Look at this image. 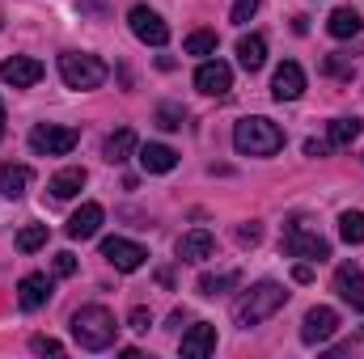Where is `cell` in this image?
Listing matches in <instances>:
<instances>
[{"label":"cell","instance_id":"5","mask_svg":"<svg viewBox=\"0 0 364 359\" xmlns=\"http://www.w3.org/2000/svg\"><path fill=\"white\" fill-rule=\"evenodd\" d=\"M284 250H288L292 258H305V263H326V258H331V245H326L318 233H309L305 220H292V224L284 228Z\"/></svg>","mask_w":364,"mask_h":359},{"label":"cell","instance_id":"33","mask_svg":"<svg viewBox=\"0 0 364 359\" xmlns=\"http://www.w3.org/2000/svg\"><path fill=\"white\" fill-rule=\"evenodd\" d=\"M237 241H242V245H259V241H263V228H259V224H242V228H237Z\"/></svg>","mask_w":364,"mask_h":359},{"label":"cell","instance_id":"22","mask_svg":"<svg viewBox=\"0 0 364 359\" xmlns=\"http://www.w3.org/2000/svg\"><path fill=\"white\" fill-rule=\"evenodd\" d=\"M26 186H30V170L26 165H0V194L4 199H21L26 194Z\"/></svg>","mask_w":364,"mask_h":359},{"label":"cell","instance_id":"26","mask_svg":"<svg viewBox=\"0 0 364 359\" xmlns=\"http://www.w3.org/2000/svg\"><path fill=\"white\" fill-rule=\"evenodd\" d=\"M339 237L348 245H364V211H343L339 216Z\"/></svg>","mask_w":364,"mask_h":359},{"label":"cell","instance_id":"14","mask_svg":"<svg viewBox=\"0 0 364 359\" xmlns=\"http://www.w3.org/2000/svg\"><path fill=\"white\" fill-rule=\"evenodd\" d=\"M102 220H106L102 203H81V207L73 211V220H68V237H73V241H90V237H97Z\"/></svg>","mask_w":364,"mask_h":359},{"label":"cell","instance_id":"30","mask_svg":"<svg viewBox=\"0 0 364 359\" xmlns=\"http://www.w3.org/2000/svg\"><path fill=\"white\" fill-rule=\"evenodd\" d=\"M30 351H34V355H64V343H55V338H47V334H34V338H30Z\"/></svg>","mask_w":364,"mask_h":359},{"label":"cell","instance_id":"1","mask_svg":"<svg viewBox=\"0 0 364 359\" xmlns=\"http://www.w3.org/2000/svg\"><path fill=\"white\" fill-rule=\"evenodd\" d=\"M114 334H119V326H114V313L110 309L85 304V309L73 313V338H77L81 351H106L114 343Z\"/></svg>","mask_w":364,"mask_h":359},{"label":"cell","instance_id":"19","mask_svg":"<svg viewBox=\"0 0 364 359\" xmlns=\"http://www.w3.org/2000/svg\"><path fill=\"white\" fill-rule=\"evenodd\" d=\"M237 64H242L246 72H259V68L267 64V43H263L259 34H242V38H237Z\"/></svg>","mask_w":364,"mask_h":359},{"label":"cell","instance_id":"36","mask_svg":"<svg viewBox=\"0 0 364 359\" xmlns=\"http://www.w3.org/2000/svg\"><path fill=\"white\" fill-rule=\"evenodd\" d=\"M331 153V140H305V157H326Z\"/></svg>","mask_w":364,"mask_h":359},{"label":"cell","instance_id":"25","mask_svg":"<svg viewBox=\"0 0 364 359\" xmlns=\"http://www.w3.org/2000/svg\"><path fill=\"white\" fill-rule=\"evenodd\" d=\"M237 283H242V275H237V270L203 275V279H199V296H220V292H229V287H237Z\"/></svg>","mask_w":364,"mask_h":359},{"label":"cell","instance_id":"7","mask_svg":"<svg viewBox=\"0 0 364 359\" xmlns=\"http://www.w3.org/2000/svg\"><path fill=\"white\" fill-rule=\"evenodd\" d=\"M127 26H132V34H136L140 43H149V47H166V43H170V26H166L161 13H153L149 4H136V9L127 13Z\"/></svg>","mask_w":364,"mask_h":359},{"label":"cell","instance_id":"2","mask_svg":"<svg viewBox=\"0 0 364 359\" xmlns=\"http://www.w3.org/2000/svg\"><path fill=\"white\" fill-rule=\"evenodd\" d=\"M233 148H237L242 157H275V153L284 148V131L275 127L272 118H263V114L242 118V123L233 127Z\"/></svg>","mask_w":364,"mask_h":359},{"label":"cell","instance_id":"21","mask_svg":"<svg viewBox=\"0 0 364 359\" xmlns=\"http://www.w3.org/2000/svg\"><path fill=\"white\" fill-rule=\"evenodd\" d=\"M85 182H90V174H85L81 165H68V170H60V174L51 178V194H55V199H73V194H81Z\"/></svg>","mask_w":364,"mask_h":359},{"label":"cell","instance_id":"32","mask_svg":"<svg viewBox=\"0 0 364 359\" xmlns=\"http://www.w3.org/2000/svg\"><path fill=\"white\" fill-rule=\"evenodd\" d=\"M326 72H331V77H352V64H348L343 55H326Z\"/></svg>","mask_w":364,"mask_h":359},{"label":"cell","instance_id":"8","mask_svg":"<svg viewBox=\"0 0 364 359\" xmlns=\"http://www.w3.org/2000/svg\"><path fill=\"white\" fill-rule=\"evenodd\" d=\"M102 258L114 270H140L149 263V250L136 245V241H127V237H106L102 241Z\"/></svg>","mask_w":364,"mask_h":359},{"label":"cell","instance_id":"37","mask_svg":"<svg viewBox=\"0 0 364 359\" xmlns=\"http://www.w3.org/2000/svg\"><path fill=\"white\" fill-rule=\"evenodd\" d=\"M292 279H296V283H309V279H314V267H309V263H296V267H292Z\"/></svg>","mask_w":364,"mask_h":359},{"label":"cell","instance_id":"35","mask_svg":"<svg viewBox=\"0 0 364 359\" xmlns=\"http://www.w3.org/2000/svg\"><path fill=\"white\" fill-rule=\"evenodd\" d=\"M55 275H64V279H68V275H77V258H73L68 250H64V254H55Z\"/></svg>","mask_w":364,"mask_h":359},{"label":"cell","instance_id":"6","mask_svg":"<svg viewBox=\"0 0 364 359\" xmlns=\"http://www.w3.org/2000/svg\"><path fill=\"white\" fill-rule=\"evenodd\" d=\"M77 131L73 127H55V123H38L34 131H30V148L38 153V157H68L73 148H77Z\"/></svg>","mask_w":364,"mask_h":359},{"label":"cell","instance_id":"4","mask_svg":"<svg viewBox=\"0 0 364 359\" xmlns=\"http://www.w3.org/2000/svg\"><path fill=\"white\" fill-rule=\"evenodd\" d=\"M60 77H64V85H68V89H97V85L110 77V68H106L97 55H85V51H64V55H60Z\"/></svg>","mask_w":364,"mask_h":359},{"label":"cell","instance_id":"11","mask_svg":"<svg viewBox=\"0 0 364 359\" xmlns=\"http://www.w3.org/2000/svg\"><path fill=\"white\" fill-rule=\"evenodd\" d=\"M195 89L208 93V97H225V93L233 89V68L220 64V60L199 64V72H195Z\"/></svg>","mask_w":364,"mask_h":359},{"label":"cell","instance_id":"3","mask_svg":"<svg viewBox=\"0 0 364 359\" xmlns=\"http://www.w3.org/2000/svg\"><path fill=\"white\" fill-rule=\"evenodd\" d=\"M284 304H288V292H284L279 283H255V287L237 300L233 317H237V326H242V330H250V326L267 321L272 313H279Z\"/></svg>","mask_w":364,"mask_h":359},{"label":"cell","instance_id":"39","mask_svg":"<svg viewBox=\"0 0 364 359\" xmlns=\"http://www.w3.org/2000/svg\"><path fill=\"white\" fill-rule=\"evenodd\" d=\"M0 26H4V21H0Z\"/></svg>","mask_w":364,"mask_h":359},{"label":"cell","instance_id":"23","mask_svg":"<svg viewBox=\"0 0 364 359\" xmlns=\"http://www.w3.org/2000/svg\"><path fill=\"white\" fill-rule=\"evenodd\" d=\"M360 131H364L360 118H335L326 127V140H331V148H348L352 140H360Z\"/></svg>","mask_w":364,"mask_h":359},{"label":"cell","instance_id":"24","mask_svg":"<svg viewBox=\"0 0 364 359\" xmlns=\"http://www.w3.org/2000/svg\"><path fill=\"white\" fill-rule=\"evenodd\" d=\"M326 30H331L335 38H356V34H360V13H356V9H335L331 21H326Z\"/></svg>","mask_w":364,"mask_h":359},{"label":"cell","instance_id":"13","mask_svg":"<svg viewBox=\"0 0 364 359\" xmlns=\"http://www.w3.org/2000/svg\"><path fill=\"white\" fill-rule=\"evenodd\" d=\"M335 292H339L356 313H364V270L356 267V263H343V267L335 270Z\"/></svg>","mask_w":364,"mask_h":359},{"label":"cell","instance_id":"12","mask_svg":"<svg viewBox=\"0 0 364 359\" xmlns=\"http://www.w3.org/2000/svg\"><path fill=\"white\" fill-rule=\"evenodd\" d=\"M272 93H275V101H296V97L305 93V72H301V64L284 60L272 77Z\"/></svg>","mask_w":364,"mask_h":359},{"label":"cell","instance_id":"17","mask_svg":"<svg viewBox=\"0 0 364 359\" xmlns=\"http://www.w3.org/2000/svg\"><path fill=\"white\" fill-rule=\"evenodd\" d=\"M212 233L208 228H191V233H182L178 237V258L182 263H203V258H212Z\"/></svg>","mask_w":364,"mask_h":359},{"label":"cell","instance_id":"31","mask_svg":"<svg viewBox=\"0 0 364 359\" xmlns=\"http://www.w3.org/2000/svg\"><path fill=\"white\" fill-rule=\"evenodd\" d=\"M127 326H132V330H136V334H144V330H149V326H153V313H149V309H144V304H140V309H132V317H127Z\"/></svg>","mask_w":364,"mask_h":359},{"label":"cell","instance_id":"20","mask_svg":"<svg viewBox=\"0 0 364 359\" xmlns=\"http://www.w3.org/2000/svg\"><path fill=\"white\" fill-rule=\"evenodd\" d=\"M140 144H136V131L132 127H119L114 136H106V144H102V157L110 161V165H119V161H127V153H136Z\"/></svg>","mask_w":364,"mask_h":359},{"label":"cell","instance_id":"9","mask_svg":"<svg viewBox=\"0 0 364 359\" xmlns=\"http://www.w3.org/2000/svg\"><path fill=\"white\" fill-rule=\"evenodd\" d=\"M335 330H339V313L326 309V304H318V309H309L305 321H301V343H305V347H322Z\"/></svg>","mask_w":364,"mask_h":359},{"label":"cell","instance_id":"16","mask_svg":"<svg viewBox=\"0 0 364 359\" xmlns=\"http://www.w3.org/2000/svg\"><path fill=\"white\" fill-rule=\"evenodd\" d=\"M47 300H51V279H47V275H38V270H34V275H26V279L17 283V304H21L26 313L43 309Z\"/></svg>","mask_w":364,"mask_h":359},{"label":"cell","instance_id":"29","mask_svg":"<svg viewBox=\"0 0 364 359\" xmlns=\"http://www.w3.org/2000/svg\"><path fill=\"white\" fill-rule=\"evenodd\" d=\"M182 123H186V114H182L178 106H170V101L157 106V127H161V131H178Z\"/></svg>","mask_w":364,"mask_h":359},{"label":"cell","instance_id":"28","mask_svg":"<svg viewBox=\"0 0 364 359\" xmlns=\"http://www.w3.org/2000/svg\"><path fill=\"white\" fill-rule=\"evenodd\" d=\"M186 55H216V30H195L186 38Z\"/></svg>","mask_w":364,"mask_h":359},{"label":"cell","instance_id":"38","mask_svg":"<svg viewBox=\"0 0 364 359\" xmlns=\"http://www.w3.org/2000/svg\"><path fill=\"white\" fill-rule=\"evenodd\" d=\"M4 131H9V118H4V101H0V140H4Z\"/></svg>","mask_w":364,"mask_h":359},{"label":"cell","instance_id":"15","mask_svg":"<svg viewBox=\"0 0 364 359\" xmlns=\"http://www.w3.org/2000/svg\"><path fill=\"white\" fill-rule=\"evenodd\" d=\"M216 351V326L212 321H195L186 334H182V355L186 359H203Z\"/></svg>","mask_w":364,"mask_h":359},{"label":"cell","instance_id":"27","mask_svg":"<svg viewBox=\"0 0 364 359\" xmlns=\"http://www.w3.org/2000/svg\"><path fill=\"white\" fill-rule=\"evenodd\" d=\"M47 245V224H26L21 233H17V250L21 254H34V250H43Z\"/></svg>","mask_w":364,"mask_h":359},{"label":"cell","instance_id":"10","mask_svg":"<svg viewBox=\"0 0 364 359\" xmlns=\"http://www.w3.org/2000/svg\"><path fill=\"white\" fill-rule=\"evenodd\" d=\"M0 81H4V85H13V89H30V85H38V81H43V64H38V60H30V55H13V60H4V64H0Z\"/></svg>","mask_w":364,"mask_h":359},{"label":"cell","instance_id":"18","mask_svg":"<svg viewBox=\"0 0 364 359\" xmlns=\"http://www.w3.org/2000/svg\"><path fill=\"white\" fill-rule=\"evenodd\" d=\"M136 153H140L144 174H170V170L178 165V153H174L170 144H140Z\"/></svg>","mask_w":364,"mask_h":359},{"label":"cell","instance_id":"34","mask_svg":"<svg viewBox=\"0 0 364 359\" xmlns=\"http://www.w3.org/2000/svg\"><path fill=\"white\" fill-rule=\"evenodd\" d=\"M255 9H259V0H237V4H233V21H237V26H242V21H250V17H255Z\"/></svg>","mask_w":364,"mask_h":359}]
</instances>
